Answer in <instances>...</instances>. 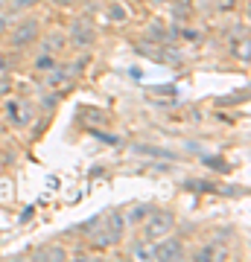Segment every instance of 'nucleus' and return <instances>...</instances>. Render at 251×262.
Wrapping results in <instances>:
<instances>
[{"label":"nucleus","mask_w":251,"mask_h":262,"mask_svg":"<svg viewBox=\"0 0 251 262\" xmlns=\"http://www.w3.org/2000/svg\"><path fill=\"white\" fill-rule=\"evenodd\" d=\"M205 163L210 169H216V172H231V166H228L225 160H219V158H205Z\"/></svg>","instance_id":"dca6fc26"},{"label":"nucleus","mask_w":251,"mask_h":262,"mask_svg":"<svg viewBox=\"0 0 251 262\" xmlns=\"http://www.w3.org/2000/svg\"><path fill=\"white\" fill-rule=\"evenodd\" d=\"M138 151L140 155H155V158H176V155H169V151H164V149H149V146H138Z\"/></svg>","instance_id":"2eb2a0df"},{"label":"nucleus","mask_w":251,"mask_h":262,"mask_svg":"<svg viewBox=\"0 0 251 262\" xmlns=\"http://www.w3.org/2000/svg\"><path fill=\"white\" fill-rule=\"evenodd\" d=\"M184 189H187V192H222L214 181H199V178L184 181Z\"/></svg>","instance_id":"9d476101"},{"label":"nucleus","mask_w":251,"mask_h":262,"mask_svg":"<svg viewBox=\"0 0 251 262\" xmlns=\"http://www.w3.org/2000/svg\"><path fill=\"white\" fill-rule=\"evenodd\" d=\"M67 38H70V44H73L76 50H88L93 41H96V32H93V27L88 20H73L70 29H67Z\"/></svg>","instance_id":"20e7f679"},{"label":"nucleus","mask_w":251,"mask_h":262,"mask_svg":"<svg viewBox=\"0 0 251 262\" xmlns=\"http://www.w3.org/2000/svg\"><path fill=\"white\" fill-rule=\"evenodd\" d=\"M76 0H53V6H73Z\"/></svg>","instance_id":"aec40b11"},{"label":"nucleus","mask_w":251,"mask_h":262,"mask_svg":"<svg viewBox=\"0 0 251 262\" xmlns=\"http://www.w3.org/2000/svg\"><path fill=\"white\" fill-rule=\"evenodd\" d=\"M41 0H12V9L15 12H24V9H32V6H38Z\"/></svg>","instance_id":"f3484780"},{"label":"nucleus","mask_w":251,"mask_h":262,"mask_svg":"<svg viewBox=\"0 0 251 262\" xmlns=\"http://www.w3.org/2000/svg\"><path fill=\"white\" fill-rule=\"evenodd\" d=\"M184 242L178 236H161L158 242H152V259H184Z\"/></svg>","instance_id":"7ed1b4c3"},{"label":"nucleus","mask_w":251,"mask_h":262,"mask_svg":"<svg viewBox=\"0 0 251 262\" xmlns=\"http://www.w3.org/2000/svg\"><path fill=\"white\" fill-rule=\"evenodd\" d=\"M3 3H6V0H0V12H3Z\"/></svg>","instance_id":"412c9836"},{"label":"nucleus","mask_w":251,"mask_h":262,"mask_svg":"<svg viewBox=\"0 0 251 262\" xmlns=\"http://www.w3.org/2000/svg\"><path fill=\"white\" fill-rule=\"evenodd\" d=\"M149 213H152V207H149V204H134V207H131V213L126 215V222H131V225H140V222H143Z\"/></svg>","instance_id":"f8f14e48"},{"label":"nucleus","mask_w":251,"mask_h":262,"mask_svg":"<svg viewBox=\"0 0 251 262\" xmlns=\"http://www.w3.org/2000/svg\"><path fill=\"white\" fill-rule=\"evenodd\" d=\"M6 117H9L12 125H29L32 122V105L29 102H21V99H6Z\"/></svg>","instance_id":"423d86ee"},{"label":"nucleus","mask_w":251,"mask_h":262,"mask_svg":"<svg viewBox=\"0 0 251 262\" xmlns=\"http://www.w3.org/2000/svg\"><path fill=\"white\" fill-rule=\"evenodd\" d=\"M231 53H234V58H237V61H242V64H248V58H251V44H248V35H242V38H237V41H234L231 44Z\"/></svg>","instance_id":"1a4fd4ad"},{"label":"nucleus","mask_w":251,"mask_h":262,"mask_svg":"<svg viewBox=\"0 0 251 262\" xmlns=\"http://www.w3.org/2000/svg\"><path fill=\"white\" fill-rule=\"evenodd\" d=\"M225 256H228L225 248H219L216 242L205 245V248H199V251L193 253V259H202V262H207V259H225Z\"/></svg>","instance_id":"0eeeda50"},{"label":"nucleus","mask_w":251,"mask_h":262,"mask_svg":"<svg viewBox=\"0 0 251 262\" xmlns=\"http://www.w3.org/2000/svg\"><path fill=\"white\" fill-rule=\"evenodd\" d=\"M172 18H176V20L187 18V6H184V3H176V6H172Z\"/></svg>","instance_id":"a211bd4d"},{"label":"nucleus","mask_w":251,"mask_h":262,"mask_svg":"<svg viewBox=\"0 0 251 262\" xmlns=\"http://www.w3.org/2000/svg\"><path fill=\"white\" fill-rule=\"evenodd\" d=\"M172 227H176V213L172 210H152L140 222V239L143 242H158L161 236L172 233Z\"/></svg>","instance_id":"f257e3e1"},{"label":"nucleus","mask_w":251,"mask_h":262,"mask_svg":"<svg viewBox=\"0 0 251 262\" xmlns=\"http://www.w3.org/2000/svg\"><path fill=\"white\" fill-rule=\"evenodd\" d=\"M38 38H41V24L35 18H24L12 27V35H9V44L15 50H27L32 47Z\"/></svg>","instance_id":"f03ea898"},{"label":"nucleus","mask_w":251,"mask_h":262,"mask_svg":"<svg viewBox=\"0 0 251 262\" xmlns=\"http://www.w3.org/2000/svg\"><path fill=\"white\" fill-rule=\"evenodd\" d=\"M131 256H134V259H152V242H143V239H140V242L131 248Z\"/></svg>","instance_id":"ddd939ff"},{"label":"nucleus","mask_w":251,"mask_h":262,"mask_svg":"<svg viewBox=\"0 0 251 262\" xmlns=\"http://www.w3.org/2000/svg\"><path fill=\"white\" fill-rule=\"evenodd\" d=\"M234 6H237V0H219V6H216V9H219V12H231Z\"/></svg>","instance_id":"6ab92c4d"},{"label":"nucleus","mask_w":251,"mask_h":262,"mask_svg":"<svg viewBox=\"0 0 251 262\" xmlns=\"http://www.w3.org/2000/svg\"><path fill=\"white\" fill-rule=\"evenodd\" d=\"M108 18H111V20H117V24H123V20L129 18V12L123 9L120 3H111V6H108Z\"/></svg>","instance_id":"4468645a"},{"label":"nucleus","mask_w":251,"mask_h":262,"mask_svg":"<svg viewBox=\"0 0 251 262\" xmlns=\"http://www.w3.org/2000/svg\"><path fill=\"white\" fill-rule=\"evenodd\" d=\"M65 248H59V245H47V248L35 251V259H65Z\"/></svg>","instance_id":"9b49d317"},{"label":"nucleus","mask_w":251,"mask_h":262,"mask_svg":"<svg viewBox=\"0 0 251 262\" xmlns=\"http://www.w3.org/2000/svg\"><path fill=\"white\" fill-rule=\"evenodd\" d=\"M59 61H56V53L53 50H41L35 56V61H32V67H35V73H47L50 67H56Z\"/></svg>","instance_id":"6e6552de"},{"label":"nucleus","mask_w":251,"mask_h":262,"mask_svg":"<svg viewBox=\"0 0 251 262\" xmlns=\"http://www.w3.org/2000/svg\"><path fill=\"white\" fill-rule=\"evenodd\" d=\"M79 73V67L76 64H56V67H50L44 73V82L47 88H53V91H59V88H65V84H70V79Z\"/></svg>","instance_id":"39448f33"}]
</instances>
